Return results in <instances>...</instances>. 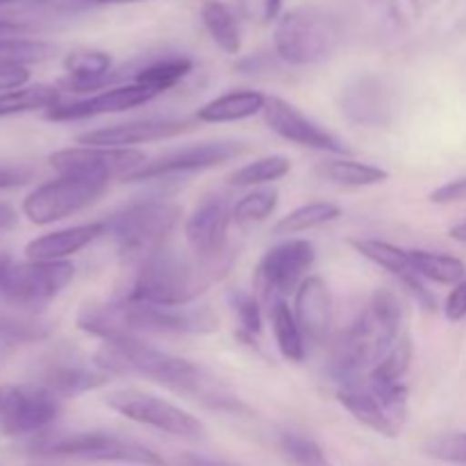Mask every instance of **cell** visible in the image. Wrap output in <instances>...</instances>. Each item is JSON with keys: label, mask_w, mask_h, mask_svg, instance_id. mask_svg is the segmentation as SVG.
<instances>
[{"label": "cell", "mask_w": 466, "mask_h": 466, "mask_svg": "<svg viewBox=\"0 0 466 466\" xmlns=\"http://www.w3.org/2000/svg\"><path fill=\"white\" fill-rule=\"evenodd\" d=\"M232 262V250L221 258L203 259L191 250H177L167 244L137 267L135 278L123 296L135 303L191 305L228 276Z\"/></svg>", "instance_id": "2"}, {"label": "cell", "mask_w": 466, "mask_h": 466, "mask_svg": "<svg viewBox=\"0 0 466 466\" xmlns=\"http://www.w3.org/2000/svg\"><path fill=\"white\" fill-rule=\"evenodd\" d=\"M350 246H353L362 258H367L369 262H373L376 267L391 273L399 282L403 280V278H408L410 273H414L408 258V250L400 248V246H394L390 244V241L382 239H373V237H367V239H350Z\"/></svg>", "instance_id": "33"}, {"label": "cell", "mask_w": 466, "mask_h": 466, "mask_svg": "<svg viewBox=\"0 0 466 466\" xmlns=\"http://www.w3.org/2000/svg\"><path fill=\"white\" fill-rule=\"evenodd\" d=\"M9 3H16V0H0V7H3V5H9Z\"/></svg>", "instance_id": "53"}, {"label": "cell", "mask_w": 466, "mask_h": 466, "mask_svg": "<svg viewBox=\"0 0 466 466\" xmlns=\"http://www.w3.org/2000/svg\"><path fill=\"white\" fill-rule=\"evenodd\" d=\"M268 321H271L273 339H276L278 350L287 362L300 364L308 358V339L300 330L299 321L294 317V309L287 305V300H278L267 309Z\"/></svg>", "instance_id": "27"}, {"label": "cell", "mask_w": 466, "mask_h": 466, "mask_svg": "<svg viewBox=\"0 0 466 466\" xmlns=\"http://www.w3.org/2000/svg\"><path fill=\"white\" fill-rule=\"evenodd\" d=\"M228 303H230L232 314L239 326V337L248 344H253L255 337L262 335L264 330V308L258 300V296L248 294L244 289H235L228 294Z\"/></svg>", "instance_id": "39"}, {"label": "cell", "mask_w": 466, "mask_h": 466, "mask_svg": "<svg viewBox=\"0 0 466 466\" xmlns=\"http://www.w3.org/2000/svg\"><path fill=\"white\" fill-rule=\"evenodd\" d=\"M148 162L139 148H105V146H73L55 150L48 157L57 176L89 177V180H126Z\"/></svg>", "instance_id": "14"}, {"label": "cell", "mask_w": 466, "mask_h": 466, "mask_svg": "<svg viewBox=\"0 0 466 466\" xmlns=\"http://www.w3.org/2000/svg\"><path fill=\"white\" fill-rule=\"evenodd\" d=\"M182 217V208L167 198H141L107 218V237L118 258L139 267L146 258L168 244Z\"/></svg>", "instance_id": "3"}, {"label": "cell", "mask_w": 466, "mask_h": 466, "mask_svg": "<svg viewBox=\"0 0 466 466\" xmlns=\"http://www.w3.org/2000/svg\"><path fill=\"white\" fill-rule=\"evenodd\" d=\"M464 198H466V176L455 177V180L437 187V189L428 196V200L435 205H451V203H458V200H464Z\"/></svg>", "instance_id": "43"}, {"label": "cell", "mask_w": 466, "mask_h": 466, "mask_svg": "<svg viewBox=\"0 0 466 466\" xmlns=\"http://www.w3.org/2000/svg\"><path fill=\"white\" fill-rule=\"evenodd\" d=\"M294 317L309 344H328L335 323V300L321 276H308L294 294Z\"/></svg>", "instance_id": "21"}, {"label": "cell", "mask_w": 466, "mask_h": 466, "mask_svg": "<svg viewBox=\"0 0 466 466\" xmlns=\"http://www.w3.org/2000/svg\"><path fill=\"white\" fill-rule=\"evenodd\" d=\"M410 264L414 273L423 280L437 282V285H458L466 278V264L460 258L449 253H437V250L412 248L408 250Z\"/></svg>", "instance_id": "30"}, {"label": "cell", "mask_w": 466, "mask_h": 466, "mask_svg": "<svg viewBox=\"0 0 466 466\" xmlns=\"http://www.w3.org/2000/svg\"><path fill=\"white\" fill-rule=\"evenodd\" d=\"M53 326L41 319V314L30 312H3L0 314V339L7 344H36L48 339Z\"/></svg>", "instance_id": "34"}, {"label": "cell", "mask_w": 466, "mask_h": 466, "mask_svg": "<svg viewBox=\"0 0 466 466\" xmlns=\"http://www.w3.org/2000/svg\"><path fill=\"white\" fill-rule=\"evenodd\" d=\"M85 3H96V5H130V3H144V0H85Z\"/></svg>", "instance_id": "51"}, {"label": "cell", "mask_w": 466, "mask_h": 466, "mask_svg": "<svg viewBox=\"0 0 466 466\" xmlns=\"http://www.w3.org/2000/svg\"><path fill=\"white\" fill-rule=\"evenodd\" d=\"M451 239H455L458 244H464L466 246V221L464 223H458V226H453L449 230Z\"/></svg>", "instance_id": "50"}, {"label": "cell", "mask_w": 466, "mask_h": 466, "mask_svg": "<svg viewBox=\"0 0 466 466\" xmlns=\"http://www.w3.org/2000/svg\"><path fill=\"white\" fill-rule=\"evenodd\" d=\"M9 267H12V259H9L7 255L0 253V282H3L5 273H7V268H9Z\"/></svg>", "instance_id": "52"}, {"label": "cell", "mask_w": 466, "mask_h": 466, "mask_svg": "<svg viewBox=\"0 0 466 466\" xmlns=\"http://www.w3.org/2000/svg\"><path fill=\"white\" fill-rule=\"evenodd\" d=\"M76 278L73 262H12L0 282V296L14 309L41 314Z\"/></svg>", "instance_id": "9"}, {"label": "cell", "mask_w": 466, "mask_h": 466, "mask_svg": "<svg viewBox=\"0 0 466 466\" xmlns=\"http://www.w3.org/2000/svg\"><path fill=\"white\" fill-rule=\"evenodd\" d=\"M127 330L132 337L191 335L203 337L218 330V314L208 305H148L126 299Z\"/></svg>", "instance_id": "13"}, {"label": "cell", "mask_w": 466, "mask_h": 466, "mask_svg": "<svg viewBox=\"0 0 466 466\" xmlns=\"http://www.w3.org/2000/svg\"><path fill=\"white\" fill-rule=\"evenodd\" d=\"M337 400L358 423L376 435L396 440L403 432L410 414V390L399 385H380L369 378L337 387Z\"/></svg>", "instance_id": "6"}, {"label": "cell", "mask_w": 466, "mask_h": 466, "mask_svg": "<svg viewBox=\"0 0 466 466\" xmlns=\"http://www.w3.org/2000/svg\"><path fill=\"white\" fill-rule=\"evenodd\" d=\"M444 314L446 319L453 323L466 319V278L462 282H458V285L453 287V291L449 294V299H446L444 303Z\"/></svg>", "instance_id": "45"}, {"label": "cell", "mask_w": 466, "mask_h": 466, "mask_svg": "<svg viewBox=\"0 0 466 466\" xmlns=\"http://www.w3.org/2000/svg\"><path fill=\"white\" fill-rule=\"evenodd\" d=\"M94 362L112 378H144L214 412L235 417L248 414V405L208 367L167 353L148 344L144 337L103 341V346L94 353Z\"/></svg>", "instance_id": "1"}, {"label": "cell", "mask_w": 466, "mask_h": 466, "mask_svg": "<svg viewBox=\"0 0 466 466\" xmlns=\"http://www.w3.org/2000/svg\"><path fill=\"white\" fill-rule=\"evenodd\" d=\"M200 21L214 44L228 55H237L241 50V27L237 14L221 0H205L200 7Z\"/></svg>", "instance_id": "29"}, {"label": "cell", "mask_w": 466, "mask_h": 466, "mask_svg": "<svg viewBox=\"0 0 466 466\" xmlns=\"http://www.w3.org/2000/svg\"><path fill=\"white\" fill-rule=\"evenodd\" d=\"M177 466H237L232 462H226V460H214L208 458V455L198 453H182L177 458Z\"/></svg>", "instance_id": "47"}, {"label": "cell", "mask_w": 466, "mask_h": 466, "mask_svg": "<svg viewBox=\"0 0 466 466\" xmlns=\"http://www.w3.org/2000/svg\"><path fill=\"white\" fill-rule=\"evenodd\" d=\"M109 380H112V376L105 373L94 362V358L86 360L80 355H64V358L46 364L36 382L44 385L59 400H68L86 394V391L100 390V387L109 385Z\"/></svg>", "instance_id": "20"}, {"label": "cell", "mask_w": 466, "mask_h": 466, "mask_svg": "<svg viewBox=\"0 0 466 466\" xmlns=\"http://www.w3.org/2000/svg\"><path fill=\"white\" fill-rule=\"evenodd\" d=\"M412 358H414V344L412 337L408 332L400 335V339L373 364V369L369 371V380L380 382V385H399L403 382L405 373L410 371L412 367Z\"/></svg>", "instance_id": "35"}, {"label": "cell", "mask_w": 466, "mask_h": 466, "mask_svg": "<svg viewBox=\"0 0 466 466\" xmlns=\"http://www.w3.org/2000/svg\"><path fill=\"white\" fill-rule=\"evenodd\" d=\"M30 173L21 171V168H7V167H0V191L5 189H14V187H21L25 185Z\"/></svg>", "instance_id": "46"}, {"label": "cell", "mask_w": 466, "mask_h": 466, "mask_svg": "<svg viewBox=\"0 0 466 466\" xmlns=\"http://www.w3.org/2000/svg\"><path fill=\"white\" fill-rule=\"evenodd\" d=\"M341 44V21L321 7H296L278 18L273 48L289 66L328 62Z\"/></svg>", "instance_id": "4"}, {"label": "cell", "mask_w": 466, "mask_h": 466, "mask_svg": "<svg viewBox=\"0 0 466 466\" xmlns=\"http://www.w3.org/2000/svg\"><path fill=\"white\" fill-rule=\"evenodd\" d=\"M317 262V248L303 237H287L267 250L253 276V294L262 303L264 312L278 300H287L309 276Z\"/></svg>", "instance_id": "7"}, {"label": "cell", "mask_w": 466, "mask_h": 466, "mask_svg": "<svg viewBox=\"0 0 466 466\" xmlns=\"http://www.w3.org/2000/svg\"><path fill=\"white\" fill-rule=\"evenodd\" d=\"M55 46L46 44V41L35 39H0V66H9V64H21V66H30V64L44 62V59L53 57Z\"/></svg>", "instance_id": "40"}, {"label": "cell", "mask_w": 466, "mask_h": 466, "mask_svg": "<svg viewBox=\"0 0 466 466\" xmlns=\"http://www.w3.org/2000/svg\"><path fill=\"white\" fill-rule=\"evenodd\" d=\"M339 112L353 126L371 130L391 127L399 121L400 91L391 77L362 73L341 86Z\"/></svg>", "instance_id": "11"}, {"label": "cell", "mask_w": 466, "mask_h": 466, "mask_svg": "<svg viewBox=\"0 0 466 466\" xmlns=\"http://www.w3.org/2000/svg\"><path fill=\"white\" fill-rule=\"evenodd\" d=\"M155 98H157V94L130 82V85H118L112 89L98 91V94L86 96V98L55 105L53 109L46 112V118L55 123L86 121V118L105 116V114H121L127 109L144 107L146 103Z\"/></svg>", "instance_id": "19"}, {"label": "cell", "mask_w": 466, "mask_h": 466, "mask_svg": "<svg viewBox=\"0 0 466 466\" xmlns=\"http://www.w3.org/2000/svg\"><path fill=\"white\" fill-rule=\"evenodd\" d=\"M278 451L291 466H332L326 451L309 435L285 431L278 435Z\"/></svg>", "instance_id": "38"}, {"label": "cell", "mask_w": 466, "mask_h": 466, "mask_svg": "<svg viewBox=\"0 0 466 466\" xmlns=\"http://www.w3.org/2000/svg\"><path fill=\"white\" fill-rule=\"evenodd\" d=\"M23 30H25V27L18 25V23L0 21V39H14V36L21 35Z\"/></svg>", "instance_id": "49"}, {"label": "cell", "mask_w": 466, "mask_h": 466, "mask_svg": "<svg viewBox=\"0 0 466 466\" xmlns=\"http://www.w3.org/2000/svg\"><path fill=\"white\" fill-rule=\"evenodd\" d=\"M62 403L39 382L0 385V435H44L62 414Z\"/></svg>", "instance_id": "12"}, {"label": "cell", "mask_w": 466, "mask_h": 466, "mask_svg": "<svg viewBox=\"0 0 466 466\" xmlns=\"http://www.w3.org/2000/svg\"><path fill=\"white\" fill-rule=\"evenodd\" d=\"M262 116L273 135L289 141V144L300 146V148L319 150V153L330 155L350 153V148L339 139V137L332 135L330 130L319 126V123L312 121L309 116H305L299 107H294L289 100L280 98V96H268Z\"/></svg>", "instance_id": "16"}, {"label": "cell", "mask_w": 466, "mask_h": 466, "mask_svg": "<svg viewBox=\"0 0 466 466\" xmlns=\"http://www.w3.org/2000/svg\"><path fill=\"white\" fill-rule=\"evenodd\" d=\"M341 217V208L335 203H328V200H312V203H305L300 208L291 209L289 214L280 218V221L273 226V235L276 237H294L300 232H309L314 228L328 226V223L337 221Z\"/></svg>", "instance_id": "31"}, {"label": "cell", "mask_w": 466, "mask_h": 466, "mask_svg": "<svg viewBox=\"0 0 466 466\" xmlns=\"http://www.w3.org/2000/svg\"><path fill=\"white\" fill-rule=\"evenodd\" d=\"M317 173L319 177L332 182V185L353 187V189L376 187L390 180L387 168L376 167V164L358 162V159H350L349 155H337V157L323 159V162L317 164Z\"/></svg>", "instance_id": "26"}, {"label": "cell", "mask_w": 466, "mask_h": 466, "mask_svg": "<svg viewBox=\"0 0 466 466\" xmlns=\"http://www.w3.org/2000/svg\"><path fill=\"white\" fill-rule=\"evenodd\" d=\"M103 237H107V218L80 223V226L64 228V230H55L32 239L25 246V258L36 259V262H66L71 255L80 253L82 248Z\"/></svg>", "instance_id": "23"}, {"label": "cell", "mask_w": 466, "mask_h": 466, "mask_svg": "<svg viewBox=\"0 0 466 466\" xmlns=\"http://www.w3.org/2000/svg\"><path fill=\"white\" fill-rule=\"evenodd\" d=\"M66 77L59 80V89L71 91V94H98V91L112 89L114 82L121 77V73L114 71L112 55L105 50L80 48L73 50L64 57Z\"/></svg>", "instance_id": "22"}, {"label": "cell", "mask_w": 466, "mask_h": 466, "mask_svg": "<svg viewBox=\"0 0 466 466\" xmlns=\"http://www.w3.org/2000/svg\"><path fill=\"white\" fill-rule=\"evenodd\" d=\"M30 82V68L21 66V64H9V66H0V94L14 89H23Z\"/></svg>", "instance_id": "44"}, {"label": "cell", "mask_w": 466, "mask_h": 466, "mask_svg": "<svg viewBox=\"0 0 466 466\" xmlns=\"http://www.w3.org/2000/svg\"><path fill=\"white\" fill-rule=\"evenodd\" d=\"M369 321H371L373 332L378 339V350L380 358L400 339L405 332V308L399 294L391 289H376L369 299L367 308Z\"/></svg>", "instance_id": "25"}, {"label": "cell", "mask_w": 466, "mask_h": 466, "mask_svg": "<svg viewBox=\"0 0 466 466\" xmlns=\"http://www.w3.org/2000/svg\"><path fill=\"white\" fill-rule=\"evenodd\" d=\"M105 405L112 412L126 417L127 421L153 428V431L177 437V440L198 441L205 440V435H208L198 417H194V414L182 410L180 405L171 403V400L159 399V396L148 394V391L135 390V387L109 391L105 396Z\"/></svg>", "instance_id": "8"}, {"label": "cell", "mask_w": 466, "mask_h": 466, "mask_svg": "<svg viewBox=\"0 0 466 466\" xmlns=\"http://www.w3.org/2000/svg\"><path fill=\"white\" fill-rule=\"evenodd\" d=\"M191 71H194V62L189 57H185V55H167V57L153 59V62L137 68L135 85L162 96L171 91L173 86L180 85Z\"/></svg>", "instance_id": "28"}, {"label": "cell", "mask_w": 466, "mask_h": 466, "mask_svg": "<svg viewBox=\"0 0 466 466\" xmlns=\"http://www.w3.org/2000/svg\"><path fill=\"white\" fill-rule=\"evenodd\" d=\"M246 150H248V146L244 141H203V144L171 150V153L162 155L153 162H146L139 171L132 173L123 182H167L173 177L194 176V173L209 171V168L221 167L230 159H237Z\"/></svg>", "instance_id": "15"}, {"label": "cell", "mask_w": 466, "mask_h": 466, "mask_svg": "<svg viewBox=\"0 0 466 466\" xmlns=\"http://www.w3.org/2000/svg\"><path fill=\"white\" fill-rule=\"evenodd\" d=\"M198 127L196 118H141V121L116 123L76 137L80 146H105V148H135L139 144L173 139Z\"/></svg>", "instance_id": "18"}, {"label": "cell", "mask_w": 466, "mask_h": 466, "mask_svg": "<svg viewBox=\"0 0 466 466\" xmlns=\"http://www.w3.org/2000/svg\"><path fill=\"white\" fill-rule=\"evenodd\" d=\"M230 226L232 205L221 194L203 196L185 221L187 248L203 259H214L230 253L228 248Z\"/></svg>", "instance_id": "17"}, {"label": "cell", "mask_w": 466, "mask_h": 466, "mask_svg": "<svg viewBox=\"0 0 466 466\" xmlns=\"http://www.w3.org/2000/svg\"><path fill=\"white\" fill-rule=\"evenodd\" d=\"M62 103V89L53 85H30L23 89L0 94V116H14L25 112H48Z\"/></svg>", "instance_id": "32"}, {"label": "cell", "mask_w": 466, "mask_h": 466, "mask_svg": "<svg viewBox=\"0 0 466 466\" xmlns=\"http://www.w3.org/2000/svg\"><path fill=\"white\" fill-rule=\"evenodd\" d=\"M278 203H280V194L273 187H258V189L244 194L232 205V223L239 228L264 223L276 212Z\"/></svg>", "instance_id": "36"}, {"label": "cell", "mask_w": 466, "mask_h": 466, "mask_svg": "<svg viewBox=\"0 0 466 466\" xmlns=\"http://www.w3.org/2000/svg\"><path fill=\"white\" fill-rule=\"evenodd\" d=\"M268 96L255 89H237L217 96L196 109L198 123H237L264 112Z\"/></svg>", "instance_id": "24"}, {"label": "cell", "mask_w": 466, "mask_h": 466, "mask_svg": "<svg viewBox=\"0 0 466 466\" xmlns=\"http://www.w3.org/2000/svg\"><path fill=\"white\" fill-rule=\"evenodd\" d=\"M16 221H18V217H16V212H14L12 205H7L0 200V230L16 226Z\"/></svg>", "instance_id": "48"}, {"label": "cell", "mask_w": 466, "mask_h": 466, "mask_svg": "<svg viewBox=\"0 0 466 466\" xmlns=\"http://www.w3.org/2000/svg\"><path fill=\"white\" fill-rule=\"evenodd\" d=\"M423 453L444 464L466 466V432H441L423 444Z\"/></svg>", "instance_id": "41"}, {"label": "cell", "mask_w": 466, "mask_h": 466, "mask_svg": "<svg viewBox=\"0 0 466 466\" xmlns=\"http://www.w3.org/2000/svg\"><path fill=\"white\" fill-rule=\"evenodd\" d=\"M109 182L89 177L57 176L44 182L23 200V214L35 226H50L98 203L107 194Z\"/></svg>", "instance_id": "10"}, {"label": "cell", "mask_w": 466, "mask_h": 466, "mask_svg": "<svg viewBox=\"0 0 466 466\" xmlns=\"http://www.w3.org/2000/svg\"><path fill=\"white\" fill-rule=\"evenodd\" d=\"M289 171V157H285V155H267V157H258L255 162H248L241 168H237L230 176V185L258 189V187H267L271 182L282 180Z\"/></svg>", "instance_id": "37"}, {"label": "cell", "mask_w": 466, "mask_h": 466, "mask_svg": "<svg viewBox=\"0 0 466 466\" xmlns=\"http://www.w3.org/2000/svg\"><path fill=\"white\" fill-rule=\"evenodd\" d=\"M30 451L44 458L89 460V462H121L135 466H164V458L150 446L130 437L114 435L107 431L59 432V435H39L32 441Z\"/></svg>", "instance_id": "5"}, {"label": "cell", "mask_w": 466, "mask_h": 466, "mask_svg": "<svg viewBox=\"0 0 466 466\" xmlns=\"http://www.w3.org/2000/svg\"><path fill=\"white\" fill-rule=\"evenodd\" d=\"M237 16L253 25H268L280 18L282 0H235Z\"/></svg>", "instance_id": "42"}]
</instances>
